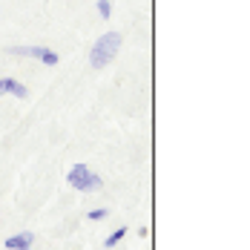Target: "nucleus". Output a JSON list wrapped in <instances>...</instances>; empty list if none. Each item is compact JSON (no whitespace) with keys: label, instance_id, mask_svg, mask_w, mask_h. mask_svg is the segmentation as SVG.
<instances>
[{"label":"nucleus","instance_id":"obj_1","mask_svg":"<svg viewBox=\"0 0 250 250\" xmlns=\"http://www.w3.org/2000/svg\"><path fill=\"white\" fill-rule=\"evenodd\" d=\"M118 49H121V35H118V32H106V35H101L98 41L92 43V49H89V66H92V69H104V66H109V63L115 61Z\"/></svg>","mask_w":250,"mask_h":250},{"label":"nucleus","instance_id":"obj_2","mask_svg":"<svg viewBox=\"0 0 250 250\" xmlns=\"http://www.w3.org/2000/svg\"><path fill=\"white\" fill-rule=\"evenodd\" d=\"M66 184H72L75 190H81V193H92V190H101V175L92 173L89 170V164H75L72 170H69V175H66Z\"/></svg>","mask_w":250,"mask_h":250},{"label":"nucleus","instance_id":"obj_3","mask_svg":"<svg viewBox=\"0 0 250 250\" xmlns=\"http://www.w3.org/2000/svg\"><path fill=\"white\" fill-rule=\"evenodd\" d=\"M9 52L12 55H21V58H35L43 66H55L58 63V52L49 49V46H9Z\"/></svg>","mask_w":250,"mask_h":250},{"label":"nucleus","instance_id":"obj_4","mask_svg":"<svg viewBox=\"0 0 250 250\" xmlns=\"http://www.w3.org/2000/svg\"><path fill=\"white\" fill-rule=\"evenodd\" d=\"M15 95V98H26L29 95V89H26L21 81H15V78H0V95Z\"/></svg>","mask_w":250,"mask_h":250},{"label":"nucleus","instance_id":"obj_5","mask_svg":"<svg viewBox=\"0 0 250 250\" xmlns=\"http://www.w3.org/2000/svg\"><path fill=\"white\" fill-rule=\"evenodd\" d=\"M32 242H35V236H32V230H21V233H15V236H9V239H6V248H9V250L32 248Z\"/></svg>","mask_w":250,"mask_h":250},{"label":"nucleus","instance_id":"obj_6","mask_svg":"<svg viewBox=\"0 0 250 250\" xmlns=\"http://www.w3.org/2000/svg\"><path fill=\"white\" fill-rule=\"evenodd\" d=\"M126 236V227H118V230H112L106 239H104V248H115V245H121V239Z\"/></svg>","mask_w":250,"mask_h":250},{"label":"nucleus","instance_id":"obj_7","mask_svg":"<svg viewBox=\"0 0 250 250\" xmlns=\"http://www.w3.org/2000/svg\"><path fill=\"white\" fill-rule=\"evenodd\" d=\"M106 216H109V210H106V207H98V210L89 213V222H104Z\"/></svg>","mask_w":250,"mask_h":250},{"label":"nucleus","instance_id":"obj_8","mask_svg":"<svg viewBox=\"0 0 250 250\" xmlns=\"http://www.w3.org/2000/svg\"><path fill=\"white\" fill-rule=\"evenodd\" d=\"M98 15L101 18H109L112 15V3L109 0H98Z\"/></svg>","mask_w":250,"mask_h":250},{"label":"nucleus","instance_id":"obj_9","mask_svg":"<svg viewBox=\"0 0 250 250\" xmlns=\"http://www.w3.org/2000/svg\"><path fill=\"white\" fill-rule=\"evenodd\" d=\"M21 250H32V248H21Z\"/></svg>","mask_w":250,"mask_h":250}]
</instances>
